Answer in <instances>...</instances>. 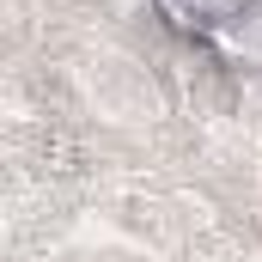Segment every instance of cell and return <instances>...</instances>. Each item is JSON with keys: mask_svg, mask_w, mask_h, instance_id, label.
Masks as SVG:
<instances>
[{"mask_svg": "<svg viewBox=\"0 0 262 262\" xmlns=\"http://www.w3.org/2000/svg\"><path fill=\"white\" fill-rule=\"evenodd\" d=\"M159 6L171 12V25H177L183 37H201V31H232V25H244L256 0H159Z\"/></svg>", "mask_w": 262, "mask_h": 262, "instance_id": "1", "label": "cell"}]
</instances>
